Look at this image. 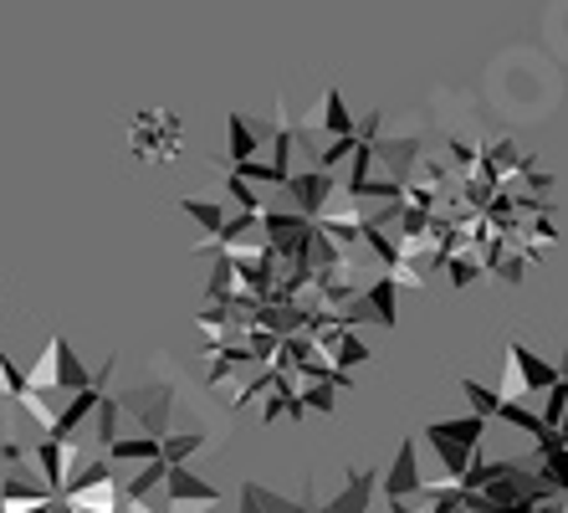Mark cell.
Wrapping results in <instances>:
<instances>
[{
  "instance_id": "9c48e42d",
  "label": "cell",
  "mask_w": 568,
  "mask_h": 513,
  "mask_svg": "<svg viewBox=\"0 0 568 513\" xmlns=\"http://www.w3.org/2000/svg\"><path fill=\"white\" fill-rule=\"evenodd\" d=\"M241 513H297V503L277 499V493H266L262 483H246V487H241Z\"/></svg>"
},
{
  "instance_id": "6da1fadb",
  "label": "cell",
  "mask_w": 568,
  "mask_h": 513,
  "mask_svg": "<svg viewBox=\"0 0 568 513\" xmlns=\"http://www.w3.org/2000/svg\"><path fill=\"white\" fill-rule=\"evenodd\" d=\"M123 144H129L133 164H149V170L174 164L185 154V119L174 109H159V103L154 109H133L123 119Z\"/></svg>"
},
{
  "instance_id": "52a82bcc",
  "label": "cell",
  "mask_w": 568,
  "mask_h": 513,
  "mask_svg": "<svg viewBox=\"0 0 568 513\" xmlns=\"http://www.w3.org/2000/svg\"><path fill=\"white\" fill-rule=\"evenodd\" d=\"M491 421H507V426H517V432L523 436H532V442H542V436H548V426H542V416L538 411H532L528 401H503L497 405V416Z\"/></svg>"
},
{
  "instance_id": "30bf717a",
  "label": "cell",
  "mask_w": 568,
  "mask_h": 513,
  "mask_svg": "<svg viewBox=\"0 0 568 513\" xmlns=\"http://www.w3.org/2000/svg\"><path fill=\"white\" fill-rule=\"evenodd\" d=\"M200 446H211V442H205V436H200V432H190V436H164V442H159V457H164V462H170V467H174V462L195 457Z\"/></svg>"
},
{
  "instance_id": "277c9868",
  "label": "cell",
  "mask_w": 568,
  "mask_h": 513,
  "mask_svg": "<svg viewBox=\"0 0 568 513\" xmlns=\"http://www.w3.org/2000/svg\"><path fill=\"white\" fill-rule=\"evenodd\" d=\"M159 487H164V513H205L221 503V487L200 483L195 473H185V462H174Z\"/></svg>"
},
{
  "instance_id": "8fae6325",
  "label": "cell",
  "mask_w": 568,
  "mask_h": 513,
  "mask_svg": "<svg viewBox=\"0 0 568 513\" xmlns=\"http://www.w3.org/2000/svg\"><path fill=\"white\" fill-rule=\"evenodd\" d=\"M462 391L471 395V411H476L481 421L497 416V405H503V395H497V391H487V385H476V380H462Z\"/></svg>"
},
{
  "instance_id": "8992f818",
  "label": "cell",
  "mask_w": 568,
  "mask_h": 513,
  "mask_svg": "<svg viewBox=\"0 0 568 513\" xmlns=\"http://www.w3.org/2000/svg\"><path fill=\"white\" fill-rule=\"evenodd\" d=\"M374 483H379V477H374V473H354V477H348V487H344V493H338V499H333V503H323V509H317V513H369Z\"/></svg>"
},
{
  "instance_id": "3957f363",
  "label": "cell",
  "mask_w": 568,
  "mask_h": 513,
  "mask_svg": "<svg viewBox=\"0 0 568 513\" xmlns=\"http://www.w3.org/2000/svg\"><path fill=\"white\" fill-rule=\"evenodd\" d=\"M98 375H88V365H82L78 354H72V344H67L62 334L41 350V360H37V370L27 375V385L41 395V401H52L57 405V395H72V391H82V385H93Z\"/></svg>"
},
{
  "instance_id": "ba28073f",
  "label": "cell",
  "mask_w": 568,
  "mask_h": 513,
  "mask_svg": "<svg viewBox=\"0 0 568 513\" xmlns=\"http://www.w3.org/2000/svg\"><path fill=\"white\" fill-rule=\"evenodd\" d=\"M159 442H164V436H113V442H108V457L113 462H154Z\"/></svg>"
},
{
  "instance_id": "7a4b0ae2",
  "label": "cell",
  "mask_w": 568,
  "mask_h": 513,
  "mask_svg": "<svg viewBox=\"0 0 568 513\" xmlns=\"http://www.w3.org/2000/svg\"><path fill=\"white\" fill-rule=\"evenodd\" d=\"M481 432H487V421H481V416L430 421V426H425V442L436 446L440 467H446V477H440V483H425V493H440V487H456V483H462L466 467L481 457Z\"/></svg>"
},
{
  "instance_id": "7c38bea8",
  "label": "cell",
  "mask_w": 568,
  "mask_h": 513,
  "mask_svg": "<svg viewBox=\"0 0 568 513\" xmlns=\"http://www.w3.org/2000/svg\"><path fill=\"white\" fill-rule=\"evenodd\" d=\"M6 405H11V395H6V391H0V411H6Z\"/></svg>"
},
{
  "instance_id": "5b68a950",
  "label": "cell",
  "mask_w": 568,
  "mask_h": 513,
  "mask_svg": "<svg viewBox=\"0 0 568 513\" xmlns=\"http://www.w3.org/2000/svg\"><path fill=\"white\" fill-rule=\"evenodd\" d=\"M379 493H384V503H395V499H425L420 457H415V436H405V442H399L395 467L379 477Z\"/></svg>"
}]
</instances>
